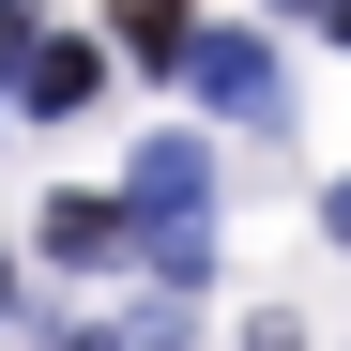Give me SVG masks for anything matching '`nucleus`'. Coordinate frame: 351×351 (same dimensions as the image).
<instances>
[{
	"label": "nucleus",
	"instance_id": "nucleus-6",
	"mask_svg": "<svg viewBox=\"0 0 351 351\" xmlns=\"http://www.w3.org/2000/svg\"><path fill=\"white\" fill-rule=\"evenodd\" d=\"M245 351H306V321H290V306H260V321H245Z\"/></svg>",
	"mask_w": 351,
	"mask_h": 351
},
{
	"label": "nucleus",
	"instance_id": "nucleus-8",
	"mask_svg": "<svg viewBox=\"0 0 351 351\" xmlns=\"http://www.w3.org/2000/svg\"><path fill=\"white\" fill-rule=\"evenodd\" d=\"M275 16H321V31H336V16H351V0H275Z\"/></svg>",
	"mask_w": 351,
	"mask_h": 351
},
{
	"label": "nucleus",
	"instance_id": "nucleus-1",
	"mask_svg": "<svg viewBox=\"0 0 351 351\" xmlns=\"http://www.w3.org/2000/svg\"><path fill=\"white\" fill-rule=\"evenodd\" d=\"M123 245H138L168 290L214 275V153H199V138H138V168H123Z\"/></svg>",
	"mask_w": 351,
	"mask_h": 351
},
{
	"label": "nucleus",
	"instance_id": "nucleus-11",
	"mask_svg": "<svg viewBox=\"0 0 351 351\" xmlns=\"http://www.w3.org/2000/svg\"><path fill=\"white\" fill-rule=\"evenodd\" d=\"M336 46H351V16H336Z\"/></svg>",
	"mask_w": 351,
	"mask_h": 351
},
{
	"label": "nucleus",
	"instance_id": "nucleus-3",
	"mask_svg": "<svg viewBox=\"0 0 351 351\" xmlns=\"http://www.w3.org/2000/svg\"><path fill=\"white\" fill-rule=\"evenodd\" d=\"M92 92H107V46H77V31H31V62H16V107H31V123H77Z\"/></svg>",
	"mask_w": 351,
	"mask_h": 351
},
{
	"label": "nucleus",
	"instance_id": "nucleus-5",
	"mask_svg": "<svg viewBox=\"0 0 351 351\" xmlns=\"http://www.w3.org/2000/svg\"><path fill=\"white\" fill-rule=\"evenodd\" d=\"M107 31H123V62H184V46H199V16H184V0H107Z\"/></svg>",
	"mask_w": 351,
	"mask_h": 351
},
{
	"label": "nucleus",
	"instance_id": "nucleus-2",
	"mask_svg": "<svg viewBox=\"0 0 351 351\" xmlns=\"http://www.w3.org/2000/svg\"><path fill=\"white\" fill-rule=\"evenodd\" d=\"M168 77H184L199 107H229V123H275V107H290V92H275V46H260V31H199V46H184Z\"/></svg>",
	"mask_w": 351,
	"mask_h": 351
},
{
	"label": "nucleus",
	"instance_id": "nucleus-7",
	"mask_svg": "<svg viewBox=\"0 0 351 351\" xmlns=\"http://www.w3.org/2000/svg\"><path fill=\"white\" fill-rule=\"evenodd\" d=\"M321 229H336V245H351V168H336V199H321Z\"/></svg>",
	"mask_w": 351,
	"mask_h": 351
},
{
	"label": "nucleus",
	"instance_id": "nucleus-10",
	"mask_svg": "<svg viewBox=\"0 0 351 351\" xmlns=\"http://www.w3.org/2000/svg\"><path fill=\"white\" fill-rule=\"evenodd\" d=\"M0 306H16V275H0Z\"/></svg>",
	"mask_w": 351,
	"mask_h": 351
},
{
	"label": "nucleus",
	"instance_id": "nucleus-9",
	"mask_svg": "<svg viewBox=\"0 0 351 351\" xmlns=\"http://www.w3.org/2000/svg\"><path fill=\"white\" fill-rule=\"evenodd\" d=\"M62 351H123V336H62Z\"/></svg>",
	"mask_w": 351,
	"mask_h": 351
},
{
	"label": "nucleus",
	"instance_id": "nucleus-4",
	"mask_svg": "<svg viewBox=\"0 0 351 351\" xmlns=\"http://www.w3.org/2000/svg\"><path fill=\"white\" fill-rule=\"evenodd\" d=\"M46 260H77V275H107V260H138L123 245V199H46V229H31Z\"/></svg>",
	"mask_w": 351,
	"mask_h": 351
}]
</instances>
